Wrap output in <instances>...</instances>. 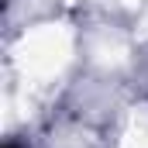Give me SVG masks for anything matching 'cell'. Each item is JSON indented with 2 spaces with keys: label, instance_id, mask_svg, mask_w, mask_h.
I'll use <instances>...</instances> for the list:
<instances>
[{
  "label": "cell",
  "instance_id": "obj_1",
  "mask_svg": "<svg viewBox=\"0 0 148 148\" xmlns=\"http://www.w3.org/2000/svg\"><path fill=\"white\" fill-rule=\"evenodd\" d=\"M7 148H17V145H7Z\"/></svg>",
  "mask_w": 148,
  "mask_h": 148
}]
</instances>
